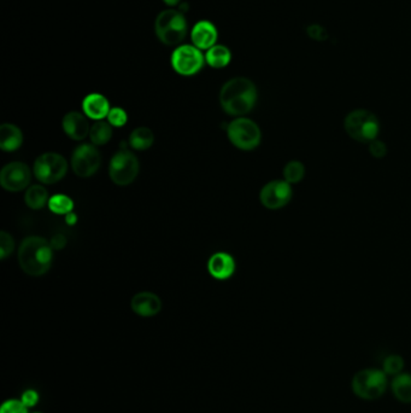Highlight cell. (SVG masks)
<instances>
[{
	"mask_svg": "<svg viewBox=\"0 0 411 413\" xmlns=\"http://www.w3.org/2000/svg\"><path fill=\"white\" fill-rule=\"evenodd\" d=\"M257 102L256 85L247 77H238L227 81L219 92V103L233 117L250 112Z\"/></svg>",
	"mask_w": 411,
	"mask_h": 413,
	"instance_id": "cell-1",
	"label": "cell"
},
{
	"mask_svg": "<svg viewBox=\"0 0 411 413\" xmlns=\"http://www.w3.org/2000/svg\"><path fill=\"white\" fill-rule=\"evenodd\" d=\"M54 260L52 246L45 239L31 236L18 249V264L23 272L31 277H40L51 269Z\"/></svg>",
	"mask_w": 411,
	"mask_h": 413,
	"instance_id": "cell-2",
	"label": "cell"
},
{
	"mask_svg": "<svg viewBox=\"0 0 411 413\" xmlns=\"http://www.w3.org/2000/svg\"><path fill=\"white\" fill-rule=\"evenodd\" d=\"M344 127L350 138L366 144L375 140L380 130L378 117L366 109H356L350 112L345 117Z\"/></svg>",
	"mask_w": 411,
	"mask_h": 413,
	"instance_id": "cell-3",
	"label": "cell"
},
{
	"mask_svg": "<svg viewBox=\"0 0 411 413\" xmlns=\"http://www.w3.org/2000/svg\"><path fill=\"white\" fill-rule=\"evenodd\" d=\"M384 370L364 368L353 376L351 386L355 396L363 400H376L384 396L389 386Z\"/></svg>",
	"mask_w": 411,
	"mask_h": 413,
	"instance_id": "cell-4",
	"label": "cell"
},
{
	"mask_svg": "<svg viewBox=\"0 0 411 413\" xmlns=\"http://www.w3.org/2000/svg\"><path fill=\"white\" fill-rule=\"evenodd\" d=\"M155 32L163 44L178 45L187 34V21L178 10H164L157 16Z\"/></svg>",
	"mask_w": 411,
	"mask_h": 413,
	"instance_id": "cell-5",
	"label": "cell"
},
{
	"mask_svg": "<svg viewBox=\"0 0 411 413\" xmlns=\"http://www.w3.org/2000/svg\"><path fill=\"white\" fill-rule=\"evenodd\" d=\"M231 143L240 150L250 151L258 147L262 140V133L258 125L246 117L233 120L227 128Z\"/></svg>",
	"mask_w": 411,
	"mask_h": 413,
	"instance_id": "cell-6",
	"label": "cell"
},
{
	"mask_svg": "<svg viewBox=\"0 0 411 413\" xmlns=\"http://www.w3.org/2000/svg\"><path fill=\"white\" fill-rule=\"evenodd\" d=\"M138 158L130 150L122 149L114 155L109 166V174L112 181L118 186L132 184L139 174Z\"/></svg>",
	"mask_w": 411,
	"mask_h": 413,
	"instance_id": "cell-7",
	"label": "cell"
},
{
	"mask_svg": "<svg viewBox=\"0 0 411 413\" xmlns=\"http://www.w3.org/2000/svg\"><path fill=\"white\" fill-rule=\"evenodd\" d=\"M68 172V162L62 155L46 153L36 158L34 174L44 184H54L62 180Z\"/></svg>",
	"mask_w": 411,
	"mask_h": 413,
	"instance_id": "cell-8",
	"label": "cell"
},
{
	"mask_svg": "<svg viewBox=\"0 0 411 413\" xmlns=\"http://www.w3.org/2000/svg\"><path fill=\"white\" fill-rule=\"evenodd\" d=\"M206 57L194 45H181L171 54V67L183 77H192L204 67Z\"/></svg>",
	"mask_w": 411,
	"mask_h": 413,
	"instance_id": "cell-9",
	"label": "cell"
},
{
	"mask_svg": "<svg viewBox=\"0 0 411 413\" xmlns=\"http://www.w3.org/2000/svg\"><path fill=\"white\" fill-rule=\"evenodd\" d=\"M102 165V156L92 144H82L75 149L72 156V168L80 178H90Z\"/></svg>",
	"mask_w": 411,
	"mask_h": 413,
	"instance_id": "cell-10",
	"label": "cell"
},
{
	"mask_svg": "<svg viewBox=\"0 0 411 413\" xmlns=\"http://www.w3.org/2000/svg\"><path fill=\"white\" fill-rule=\"evenodd\" d=\"M292 195L293 191L286 180H273L262 188L259 200L265 208L275 211L287 206Z\"/></svg>",
	"mask_w": 411,
	"mask_h": 413,
	"instance_id": "cell-11",
	"label": "cell"
},
{
	"mask_svg": "<svg viewBox=\"0 0 411 413\" xmlns=\"http://www.w3.org/2000/svg\"><path fill=\"white\" fill-rule=\"evenodd\" d=\"M31 170L22 162H11L0 172V184L10 193L26 189L31 183Z\"/></svg>",
	"mask_w": 411,
	"mask_h": 413,
	"instance_id": "cell-12",
	"label": "cell"
},
{
	"mask_svg": "<svg viewBox=\"0 0 411 413\" xmlns=\"http://www.w3.org/2000/svg\"><path fill=\"white\" fill-rule=\"evenodd\" d=\"M130 307L135 315L140 317H153L158 315L162 310V301L160 297L153 292H139L133 296Z\"/></svg>",
	"mask_w": 411,
	"mask_h": 413,
	"instance_id": "cell-13",
	"label": "cell"
},
{
	"mask_svg": "<svg viewBox=\"0 0 411 413\" xmlns=\"http://www.w3.org/2000/svg\"><path fill=\"white\" fill-rule=\"evenodd\" d=\"M62 125L65 135L72 140H84L87 135H90V125L85 115H82L81 112H68L63 117Z\"/></svg>",
	"mask_w": 411,
	"mask_h": 413,
	"instance_id": "cell-14",
	"label": "cell"
},
{
	"mask_svg": "<svg viewBox=\"0 0 411 413\" xmlns=\"http://www.w3.org/2000/svg\"><path fill=\"white\" fill-rule=\"evenodd\" d=\"M208 271L214 278L219 280L231 278L235 271V261L227 253H216L209 259Z\"/></svg>",
	"mask_w": 411,
	"mask_h": 413,
	"instance_id": "cell-15",
	"label": "cell"
},
{
	"mask_svg": "<svg viewBox=\"0 0 411 413\" xmlns=\"http://www.w3.org/2000/svg\"><path fill=\"white\" fill-rule=\"evenodd\" d=\"M217 36V29L209 21H199L196 23L191 33L193 45L199 50L211 49L216 44Z\"/></svg>",
	"mask_w": 411,
	"mask_h": 413,
	"instance_id": "cell-16",
	"label": "cell"
},
{
	"mask_svg": "<svg viewBox=\"0 0 411 413\" xmlns=\"http://www.w3.org/2000/svg\"><path fill=\"white\" fill-rule=\"evenodd\" d=\"M82 109L87 117L98 121L107 117L109 112L111 110L109 100L99 93H91L87 96L82 102Z\"/></svg>",
	"mask_w": 411,
	"mask_h": 413,
	"instance_id": "cell-17",
	"label": "cell"
},
{
	"mask_svg": "<svg viewBox=\"0 0 411 413\" xmlns=\"http://www.w3.org/2000/svg\"><path fill=\"white\" fill-rule=\"evenodd\" d=\"M23 135L21 130L11 123H4L0 126V148L4 151L11 153L21 148Z\"/></svg>",
	"mask_w": 411,
	"mask_h": 413,
	"instance_id": "cell-18",
	"label": "cell"
},
{
	"mask_svg": "<svg viewBox=\"0 0 411 413\" xmlns=\"http://www.w3.org/2000/svg\"><path fill=\"white\" fill-rule=\"evenodd\" d=\"M391 391L394 398L403 404H411V375L398 373L391 382Z\"/></svg>",
	"mask_w": 411,
	"mask_h": 413,
	"instance_id": "cell-19",
	"label": "cell"
},
{
	"mask_svg": "<svg viewBox=\"0 0 411 413\" xmlns=\"http://www.w3.org/2000/svg\"><path fill=\"white\" fill-rule=\"evenodd\" d=\"M206 61L210 67L216 68V69L227 67L232 61V52L227 46L215 45L208 50Z\"/></svg>",
	"mask_w": 411,
	"mask_h": 413,
	"instance_id": "cell-20",
	"label": "cell"
},
{
	"mask_svg": "<svg viewBox=\"0 0 411 413\" xmlns=\"http://www.w3.org/2000/svg\"><path fill=\"white\" fill-rule=\"evenodd\" d=\"M155 143V135L148 127H139L130 133V144L132 148L139 151L148 150Z\"/></svg>",
	"mask_w": 411,
	"mask_h": 413,
	"instance_id": "cell-21",
	"label": "cell"
},
{
	"mask_svg": "<svg viewBox=\"0 0 411 413\" xmlns=\"http://www.w3.org/2000/svg\"><path fill=\"white\" fill-rule=\"evenodd\" d=\"M26 204L31 209H41L49 203V193L44 186L33 185L26 193Z\"/></svg>",
	"mask_w": 411,
	"mask_h": 413,
	"instance_id": "cell-22",
	"label": "cell"
},
{
	"mask_svg": "<svg viewBox=\"0 0 411 413\" xmlns=\"http://www.w3.org/2000/svg\"><path fill=\"white\" fill-rule=\"evenodd\" d=\"M90 138L94 145H105L112 138L111 125L109 122L97 121L90 130Z\"/></svg>",
	"mask_w": 411,
	"mask_h": 413,
	"instance_id": "cell-23",
	"label": "cell"
},
{
	"mask_svg": "<svg viewBox=\"0 0 411 413\" xmlns=\"http://www.w3.org/2000/svg\"><path fill=\"white\" fill-rule=\"evenodd\" d=\"M49 211H54V214L68 216L74 209V202H72V198L67 195L59 193V195H54L49 198Z\"/></svg>",
	"mask_w": 411,
	"mask_h": 413,
	"instance_id": "cell-24",
	"label": "cell"
},
{
	"mask_svg": "<svg viewBox=\"0 0 411 413\" xmlns=\"http://www.w3.org/2000/svg\"><path fill=\"white\" fill-rule=\"evenodd\" d=\"M305 175V167L302 162L290 161L284 168V180L288 184H297L303 180Z\"/></svg>",
	"mask_w": 411,
	"mask_h": 413,
	"instance_id": "cell-25",
	"label": "cell"
},
{
	"mask_svg": "<svg viewBox=\"0 0 411 413\" xmlns=\"http://www.w3.org/2000/svg\"><path fill=\"white\" fill-rule=\"evenodd\" d=\"M404 368V360L401 355L392 354L386 356L382 363V370L387 376H397Z\"/></svg>",
	"mask_w": 411,
	"mask_h": 413,
	"instance_id": "cell-26",
	"label": "cell"
},
{
	"mask_svg": "<svg viewBox=\"0 0 411 413\" xmlns=\"http://www.w3.org/2000/svg\"><path fill=\"white\" fill-rule=\"evenodd\" d=\"M15 249V241L11 234L1 231L0 232V259L4 260L11 255Z\"/></svg>",
	"mask_w": 411,
	"mask_h": 413,
	"instance_id": "cell-27",
	"label": "cell"
},
{
	"mask_svg": "<svg viewBox=\"0 0 411 413\" xmlns=\"http://www.w3.org/2000/svg\"><path fill=\"white\" fill-rule=\"evenodd\" d=\"M0 413H28V407L22 400L10 399L1 405Z\"/></svg>",
	"mask_w": 411,
	"mask_h": 413,
	"instance_id": "cell-28",
	"label": "cell"
},
{
	"mask_svg": "<svg viewBox=\"0 0 411 413\" xmlns=\"http://www.w3.org/2000/svg\"><path fill=\"white\" fill-rule=\"evenodd\" d=\"M128 121V115L122 108H112L107 115V122L115 127H122Z\"/></svg>",
	"mask_w": 411,
	"mask_h": 413,
	"instance_id": "cell-29",
	"label": "cell"
},
{
	"mask_svg": "<svg viewBox=\"0 0 411 413\" xmlns=\"http://www.w3.org/2000/svg\"><path fill=\"white\" fill-rule=\"evenodd\" d=\"M369 153L375 158H385V155L387 153V147L382 140L376 138L375 140L369 143Z\"/></svg>",
	"mask_w": 411,
	"mask_h": 413,
	"instance_id": "cell-30",
	"label": "cell"
},
{
	"mask_svg": "<svg viewBox=\"0 0 411 413\" xmlns=\"http://www.w3.org/2000/svg\"><path fill=\"white\" fill-rule=\"evenodd\" d=\"M39 393L38 391H34V389H27V391H24L22 394V400L23 404L27 406L28 409H31V407H34L38 403H39Z\"/></svg>",
	"mask_w": 411,
	"mask_h": 413,
	"instance_id": "cell-31",
	"label": "cell"
},
{
	"mask_svg": "<svg viewBox=\"0 0 411 413\" xmlns=\"http://www.w3.org/2000/svg\"><path fill=\"white\" fill-rule=\"evenodd\" d=\"M308 34L310 36V38L316 39V40H325L327 38L326 29L321 27V26H318V24L310 26L308 28Z\"/></svg>",
	"mask_w": 411,
	"mask_h": 413,
	"instance_id": "cell-32",
	"label": "cell"
},
{
	"mask_svg": "<svg viewBox=\"0 0 411 413\" xmlns=\"http://www.w3.org/2000/svg\"><path fill=\"white\" fill-rule=\"evenodd\" d=\"M75 221H77V216H74V214H72V213H69V214L67 216V223L72 225L74 223H75Z\"/></svg>",
	"mask_w": 411,
	"mask_h": 413,
	"instance_id": "cell-33",
	"label": "cell"
},
{
	"mask_svg": "<svg viewBox=\"0 0 411 413\" xmlns=\"http://www.w3.org/2000/svg\"><path fill=\"white\" fill-rule=\"evenodd\" d=\"M166 5H169V6H175V5L179 4L181 0H163Z\"/></svg>",
	"mask_w": 411,
	"mask_h": 413,
	"instance_id": "cell-34",
	"label": "cell"
},
{
	"mask_svg": "<svg viewBox=\"0 0 411 413\" xmlns=\"http://www.w3.org/2000/svg\"><path fill=\"white\" fill-rule=\"evenodd\" d=\"M36 413H40V412H36Z\"/></svg>",
	"mask_w": 411,
	"mask_h": 413,
	"instance_id": "cell-35",
	"label": "cell"
}]
</instances>
